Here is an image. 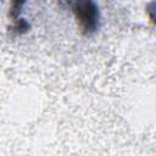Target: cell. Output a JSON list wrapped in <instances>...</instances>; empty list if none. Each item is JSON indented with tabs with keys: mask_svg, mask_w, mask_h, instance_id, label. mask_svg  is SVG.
Masks as SVG:
<instances>
[{
	"mask_svg": "<svg viewBox=\"0 0 156 156\" xmlns=\"http://www.w3.org/2000/svg\"><path fill=\"white\" fill-rule=\"evenodd\" d=\"M73 12L76 15L77 21L79 22V26L83 30L88 32L94 29L96 24V9L91 2H84V4H77L73 7Z\"/></svg>",
	"mask_w": 156,
	"mask_h": 156,
	"instance_id": "cell-1",
	"label": "cell"
}]
</instances>
